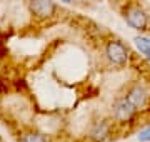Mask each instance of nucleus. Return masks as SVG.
Listing matches in <instances>:
<instances>
[{
	"mask_svg": "<svg viewBox=\"0 0 150 142\" xmlns=\"http://www.w3.org/2000/svg\"><path fill=\"white\" fill-rule=\"evenodd\" d=\"M107 55L113 64H123L129 57V50L120 42H110L107 45Z\"/></svg>",
	"mask_w": 150,
	"mask_h": 142,
	"instance_id": "obj_2",
	"label": "nucleus"
},
{
	"mask_svg": "<svg viewBox=\"0 0 150 142\" xmlns=\"http://www.w3.org/2000/svg\"><path fill=\"white\" fill-rule=\"evenodd\" d=\"M127 100H129L134 107L144 105V102H145V90L142 87H134L129 92V95H127Z\"/></svg>",
	"mask_w": 150,
	"mask_h": 142,
	"instance_id": "obj_5",
	"label": "nucleus"
},
{
	"mask_svg": "<svg viewBox=\"0 0 150 142\" xmlns=\"http://www.w3.org/2000/svg\"><path fill=\"white\" fill-rule=\"evenodd\" d=\"M105 136H107V127L103 126H97V129L93 131V137H95L97 141H102V139H105Z\"/></svg>",
	"mask_w": 150,
	"mask_h": 142,
	"instance_id": "obj_8",
	"label": "nucleus"
},
{
	"mask_svg": "<svg viewBox=\"0 0 150 142\" xmlns=\"http://www.w3.org/2000/svg\"><path fill=\"white\" fill-rule=\"evenodd\" d=\"M28 7L33 15L40 17V18H47V17L54 15L55 12V5L52 0H30Z\"/></svg>",
	"mask_w": 150,
	"mask_h": 142,
	"instance_id": "obj_1",
	"label": "nucleus"
},
{
	"mask_svg": "<svg viewBox=\"0 0 150 142\" xmlns=\"http://www.w3.org/2000/svg\"><path fill=\"white\" fill-rule=\"evenodd\" d=\"M60 2H65V4H69V2H72V0H60Z\"/></svg>",
	"mask_w": 150,
	"mask_h": 142,
	"instance_id": "obj_10",
	"label": "nucleus"
},
{
	"mask_svg": "<svg viewBox=\"0 0 150 142\" xmlns=\"http://www.w3.org/2000/svg\"><path fill=\"white\" fill-rule=\"evenodd\" d=\"M125 18H127V22H129L132 27L139 28V30L145 28V25H147V15H145L140 9H130V10L127 12Z\"/></svg>",
	"mask_w": 150,
	"mask_h": 142,
	"instance_id": "obj_4",
	"label": "nucleus"
},
{
	"mask_svg": "<svg viewBox=\"0 0 150 142\" xmlns=\"http://www.w3.org/2000/svg\"><path fill=\"white\" fill-rule=\"evenodd\" d=\"M134 110L135 107L130 104L127 99H122V100H118L115 107H113V114L117 117L118 120H129L132 115H134Z\"/></svg>",
	"mask_w": 150,
	"mask_h": 142,
	"instance_id": "obj_3",
	"label": "nucleus"
},
{
	"mask_svg": "<svg viewBox=\"0 0 150 142\" xmlns=\"http://www.w3.org/2000/svg\"><path fill=\"white\" fill-rule=\"evenodd\" d=\"M23 142H47V139L42 134H27L23 136Z\"/></svg>",
	"mask_w": 150,
	"mask_h": 142,
	"instance_id": "obj_7",
	"label": "nucleus"
},
{
	"mask_svg": "<svg viewBox=\"0 0 150 142\" xmlns=\"http://www.w3.org/2000/svg\"><path fill=\"white\" fill-rule=\"evenodd\" d=\"M135 45H137V49H139L147 59H150V38L137 37L135 38Z\"/></svg>",
	"mask_w": 150,
	"mask_h": 142,
	"instance_id": "obj_6",
	"label": "nucleus"
},
{
	"mask_svg": "<svg viewBox=\"0 0 150 142\" xmlns=\"http://www.w3.org/2000/svg\"><path fill=\"white\" fill-rule=\"evenodd\" d=\"M139 141H142V142L150 141V127H149V129H145V131L140 132V134H139Z\"/></svg>",
	"mask_w": 150,
	"mask_h": 142,
	"instance_id": "obj_9",
	"label": "nucleus"
}]
</instances>
